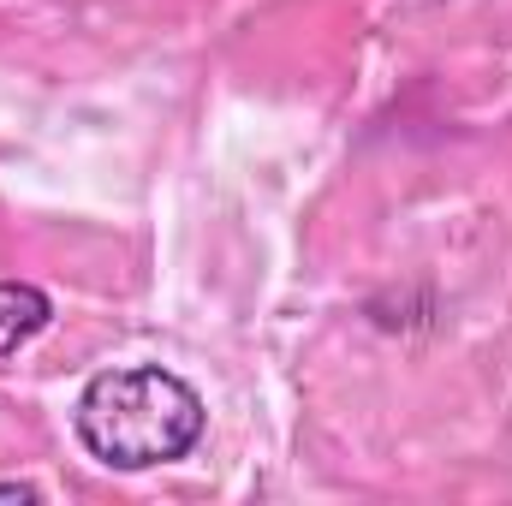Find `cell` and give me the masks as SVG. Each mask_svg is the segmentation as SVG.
<instances>
[{
  "mask_svg": "<svg viewBox=\"0 0 512 506\" xmlns=\"http://www.w3.org/2000/svg\"><path fill=\"white\" fill-rule=\"evenodd\" d=\"M54 322V298L30 280H0V358H12L18 346H30L42 328Z\"/></svg>",
  "mask_w": 512,
  "mask_h": 506,
  "instance_id": "7a4b0ae2",
  "label": "cell"
},
{
  "mask_svg": "<svg viewBox=\"0 0 512 506\" xmlns=\"http://www.w3.org/2000/svg\"><path fill=\"white\" fill-rule=\"evenodd\" d=\"M78 441L108 471H155L185 459L203 441V399L197 387L161 364L102 370L78 393Z\"/></svg>",
  "mask_w": 512,
  "mask_h": 506,
  "instance_id": "6da1fadb",
  "label": "cell"
},
{
  "mask_svg": "<svg viewBox=\"0 0 512 506\" xmlns=\"http://www.w3.org/2000/svg\"><path fill=\"white\" fill-rule=\"evenodd\" d=\"M0 501H36V489L30 483H0Z\"/></svg>",
  "mask_w": 512,
  "mask_h": 506,
  "instance_id": "3957f363",
  "label": "cell"
}]
</instances>
